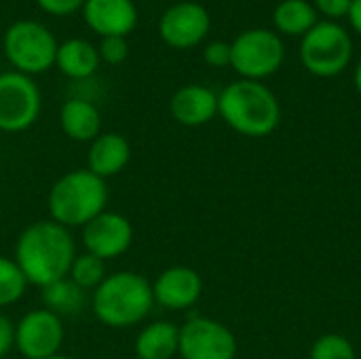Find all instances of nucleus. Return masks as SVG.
I'll use <instances>...</instances> for the list:
<instances>
[{
  "label": "nucleus",
  "mask_w": 361,
  "mask_h": 359,
  "mask_svg": "<svg viewBox=\"0 0 361 359\" xmlns=\"http://www.w3.org/2000/svg\"><path fill=\"white\" fill-rule=\"evenodd\" d=\"M63 320L44 307L30 309L15 324V349L23 359H47L61 353Z\"/></svg>",
  "instance_id": "obj_10"
},
{
  "label": "nucleus",
  "mask_w": 361,
  "mask_h": 359,
  "mask_svg": "<svg viewBox=\"0 0 361 359\" xmlns=\"http://www.w3.org/2000/svg\"><path fill=\"white\" fill-rule=\"evenodd\" d=\"M51 220L63 229H82L108 207V184L89 169L59 176L47 197Z\"/></svg>",
  "instance_id": "obj_4"
},
{
  "label": "nucleus",
  "mask_w": 361,
  "mask_h": 359,
  "mask_svg": "<svg viewBox=\"0 0 361 359\" xmlns=\"http://www.w3.org/2000/svg\"><path fill=\"white\" fill-rule=\"evenodd\" d=\"M15 349V322L0 311V359Z\"/></svg>",
  "instance_id": "obj_28"
},
{
  "label": "nucleus",
  "mask_w": 361,
  "mask_h": 359,
  "mask_svg": "<svg viewBox=\"0 0 361 359\" xmlns=\"http://www.w3.org/2000/svg\"><path fill=\"white\" fill-rule=\"evenodd\" d=\"M106 275H108L106 262L93 254H87V252L76 254V258L70 267V273H68V277L89 294L106 279Z\"/></svg>",
  "instance_id": "obj_23"
},
{
  "label": "nucleus",
  "mask_w": 361,
  "mask_h": 359,
  "mask_svg": "<svg viewBox=\"0 0 361 359\" xmlns=\"http://www.w3.org/2000/svg\"><path fill=\"white\" fill-rule=\"evenodd\" d=\"M76 254V243L68 229L53 220H38L19 233L13 260L27 284L42 290L44 286L68 277Z\"/></svg>",
  "instance_id": "obj_1"
},
{
  "label": "nucleus",
  "mask_w": 361,
  "mask_h": 359,
  "mask_svg": "<svg viewBox=\"0 0 361 359\" xmlns=\"http://www.w3.org/2000/svg\"><path fill=\"white\" fill-rule=\"evenodd\" d=\"M27 288L30 284L13 256H0V311L17 305L25 296Z\"/></svg>",
  "instance_id": "obj_22"
},
{
  "label": "nucleus",
  "mask_w": 361,
  "mask_h": 359,
  "mask_svg": "<svg viewBox=\"0 0 361 359\" xmlns=\"http://www.w3.org/2000/svg\"><path fill=\"white\" fill-rule=\"evenodd\" d=\"M173 121L184 127H201L218 116V93L205 85H184L169 99Z\"/></svg>",
  "instance_id": "obj_15"
},
{
  "label": "nucleus",
  "mask_w": 361,
  "mask_h": 359,
  "mask_svg": "<svg viewBox=\"0 0 361 359\" xmlns=\"http://www.w3.org/2000/svg\"><path fill=\"white\" fill-rule=\"evenodd\" d=\"M131 161V144L125 135L102 131L87 152V169L102 180L118 176Z\"/></svg>",
  "instance_id": "obj_16"
},
{
  "label": "nucleus",
  "mask_w": 361,
  "mask_h": 359,
  "mask_svg": "<svg viewBox=\"0 0 361 359\" xmlns=\"http://www.w3.org/2000/svg\"><path fill=\"white\" fill-rule=\"evenodd\" d=\"M353 83H355V89H357V93L361 95V59H360V63H357V68H355V74H353Z\"/></svg>",
  "instance_id": "obj_31"
},
{
  "label": "nucleus",
  "mask_w": 361,
  "mask_h": 359,
  "mask_svg": "<svg viewBox=\"0 0 361 359\" xmlns=\"http://www.w3.org/2000/svg\"><path fill=\"white\" fill-rule=\"evenodd\" d=\"M309 359H357V351L347 336L330 332L313 343Z\"/></svg>",
  "instance_id": "obj_24"
},
{
  "label": "nucleus",
  "mask_w": 361,
  "mask_h": 359,
  "mask_svg": "<svg viewBox=\"0 0 361 359\" xmlns=\"http://www.w3.org/2000/svg\"><path fill=\"white\" fill-rule=\"evenodd\" d=\"M99 59L110 63V66H118L127 59L129 55V44H127V38H121V36H110V38H102L99 47Z\"/></svg>",
  "instance_id": "obj_25"
},
{
  "label": "nucleus",
  "mask_w": 361,
  "mask_h": 359,
  "mask_svg": "<svg viewBox=\"0 0 361 359\" xmlns=\"http://www.w3.org/2000/svg\"><path fill=\"white\" fill-rule=\"evenodd\" d=\"M36 2L49 15L66 17V15H72L76 11H82V6H85L87 0H36Z\"/></svg>",
  "instance_id": "obj_27"
},
{
  "label": "nucleus",
  "mask_w": 361,
  "mask_h": 359,
  "mask_svg": "<svg viewBox=\"0 0 361 359\" xmlns=\"http://www.w3.org/2000/svg\"><path fill=\"white\" fill-rule=\"evenodd\" d=\"M89 309L106 328H135L146 322L154 309L152 281L135 271L108 273L106 279L91 292Z\"/></svg>",
  "instance_id": "obj_2"
},
{
  "label": "nucleus",
  "mask_w": 361,
  "mask_h": 359,
  "mask_svg": "<svg viewBox=\"0 0 361 359\" xmlns=\"http://www.w3.org/2000/svg\"><path fill=\"white\" fill-rule=\"evenodd\" d=\"M82 17L85 23L102 38H127L137 25V6L133 0H87Z\"/></svg>",
  "instance_id": "obj_14"
},
{
  "label": "nucleus",
  "mask_w": 361,
  "mask_h": 359,
  "mask_svg": "<svg viewBox=\"0 0 361 359\" xmlns=\"http://www.w3.org/2000/svg\"><path fill=\"white\" fill-rule=\"evenodd\" d=\"M218 114L245 138H267L279 127L281 106L264 83L239 78L218 93Z\"/></svg>",
  "instance_id": "obj_3"
},
{
  "label": "nucleus",
  "mask_w": 361,
  "mask_h": 359,
  "mask_svg": "<svg viewBox=\"0 0 361 359\" xmlns=\"http://www.w3.org/2000/svg\"><path fill=\"white\" fill-rule=\"evenodd\" d=\"M47 359H78V358H74V355H66V353H57V355H51V358H47Z\"/></svg>",
  "instance_id": "obj_32"
},
{
  "label": "nucleus",
  "mask_w": 361,
  "mask_h": 359,
  "mask_svg": "<svg viewBox=\"0 0 361 359\" xmlns=\"http://www.w3.org/2000/svg\"><path fill=\"white\" fill-rule=\"evenodd\" d=\"M102 112L89 97L72 95L59 108V127L72 142L91 144L102 133Z\"/></svg>",
  "instance_id": "obj_17"
},
{
  "label": "nucleus",
  "mask_w": 361,
  "mask_h": 359,
  "mask_svg": "<svg viewBox=\"0 0 361 359\" xmlns=\"http://www.w3.org/2000/svg\"><path fill=\"white\" fill-rule=\"evenodd\" d=\"M180 347V326L157 320L146 324L133 343V353L137 359H173Z\"/></svg>",
  "instance_id": "obj_19"
},
{
  "label": "nucleus",
  "mask_w": 361,
  "mask_h": 359,
  "mask_svg": "<svg viewBox=\"0 0 361 359\" xmlns=\"http://www.w3.org/2000/svg\"><path fill=\"white\" fill-rule=\"evenodd\" d=\"M351 4L353 0H315V11L324 13L330 19H341L349 15Z\"/></svg>",
  "instance_id": "obj_29"
},
{
  "label": "nucleus",
  "mask_w": 361,
  "mask_h": 359,
  "mask_svg": "<svg viewBox=\"0 0 361 359\" xmlns=\"http://www.w3.org/2000/svg\"><path fill=\"white\" fill-rule=\"evenodd\" d=\"M99 51L93 42L85 38H68L59 42L55 66L72 80H89L99 68Z\"/></svg>",
  "instance_id": "obj_18"
},
{
  "label": "nucleus",
  "mask_w": 361,
  "mask_h": 359,
  "mask_svg": "<svg viewBox=\"0 0 361 359\" xmlns=\"http://www.w3.org/2000/svg\"><path fill=\"white\" fill-rule=\"evenodd\" d=\"M89 292L78 288L70 277H61L40 290V300L42 307L49 309L51 313L63 317H74L85 311L89 305Z\"/></svg>",
  "instance_id": "obj_20"
},
{
  "label": "nucleus",
  "mask_w": 361,
  "mask_h": 359,
  "mask_svg": "<svg viewBox=\"0 0 361 359\" xmlns=\"http://www.w3.org/2000/svg\"><path fill=\"white\" fill-rule=\"evenodd\" d=\"M42 108V95L32 76L8 70L0 72V131L21 133L30 129Z\"/></svg>",
  "instance_id": "obj_8"
},
{
  "label": "nucleus",
  "mask_w": 361,
  "mask_h": 359,
  "mask_svg": "<svg viewBox=\"0 0 361 359\" xmlns=\"http://www.w3.org/2000/svg\"><path fill=\"white\" fill-rule=\"evenodd\" d=\"M349 21H351V28L361 34V0H353V4H351V11H349Z\"/></svg>",
  "instance_id": "obj_30"
},
{
  "label": "nucleus",
  "mask_w": 361,
  "mask_h": 359,
  "mask_svg": "<svg viewBox=\"0 0 361 359\" xmlns=\"http://www.w3.org/2000/svg\"><path fill=\"white\" fill-rule=\"evenodd\" d=\"M237 351V336L218 320L192 315L180 326L178 355L182 359H235Z\"/></svg>",
  "instance_id": "obj_9"
},
{
  "label": "nucleus",
  "mask_w": 361,
  "mask_h": 359,
  "mask_svg": "<svg viewBox=\"0 0 361 359\" xmlns=\"http://www.w3.org/2000/svg\"><path fill=\"white\" fill-rule=\"evenodd\" d=\"M133 235V224L127 216L106 209L82 226L80 241L87 254H93L99 260L108 262L129 252Z\"/></svg>",
  "instance_id": "obj_11"
},
{
  "label": "nucleus",
  "mask_w": 361,
  "mask_h": 359,
  "mask_svg": "<svg viewBox=\"0 0 361 359\" xmlns=\"http://www.w3.org/2000/svg\"><path fill=\"white\" fill-rule=\"evenodd\" d=\"M203 296V279L201 275L184 264L169 267L157 275L152 281V298L154 307L165 311H188Z\"/></svg>",
  "instance_id": "obj_13"
},
{
  "label": "nucleus",
  "mask_w": 361,
  "mask_h": 359,
  "mask_svg": "<svg viewBox=\"0 0 361 359\" xmlns=\"http://www.w3.org/2000/svg\"><path fill=\"white\" fill-rule=\"evenodd\" d=\"M203 59L212 68H226L231 66V42L212 40L203 49Z\"/></svg>",
  "instance_id": "obj_26"
},
{
  "label": "nucleus",
  "mask_w": 361,
  "mask_h": 359,
  "mask_svg": "<svg viewBox=\"0 0 361 359\" xmlns=\"http://www.w3.org/2000/svg\"><path fill=\"white\" fill-rule=\"evenodd\" d=\"M273 23L281 34L305 36L317 23V11L309 0H283L273 11Z\"/></svg>",
  "instance_id": "obj_21"
},
{
  "label": "nucleus",
  "mask_w": 361,
  "mask_h": 359,
  "mask_svg": "<svg viewBox=\"0 0 361 359\" xmlns=\"http://www.w3.org/2000/svg\"><path fill=\"white\" fill-rule=\"evenodd\" d=\"M212 28V17L207 8L199 2L184 0L176 2L161 15L159 34L171 49H192L201 44Z\"/></svg>",
  "instance_id": "obj_12"
},
{
  "label": "nucleus",
  "mask_w": 361,
  "mask_h": 359,
  "mask_svg": "<svg viewBox=\"0 0 361 359\" xmlns=\"http://www.w3.org/2000/svg\"><path fill=\"white\" fill-rule=\"evenodd\" d=\"M351 57L353 40L349 32L336 21H317L315 28L302 36L300 59L313 76H338L349 66Z\"/></svg>",
  "instance_id": "obj_6"
},
{
  "label": "nucleus",
  "mask_w": 361,
  "mask_h": 359,
  "mask_svg": "<svg viewBox=\"0 0 361 359\" xmlns=\"http://www.w3.org/2000/svg\"><path fill=\"white\" fill-rule=\"evenodd\" d=\"M59 42L47 25L34 19H21L6 28L2 49L15 72L36 76L55 66Z\"/></svg>",
  "instance_id": "obj_5"
},
{
  "label": "nucleus",
  "mask_w": 361,
  "mask_h": 359,
  "mask_svg": "<svg viewBox=\"0 0 361 359\" xmlns=\"http://www.w3.org/2000/svg\"><path fill=\"white\" fill-rule=\"evenodd\" d=\"M286 59V47L277 32L252 28L231 42V68L245 80L273 76Z\"/></svg>",
  "instance_id": "obj_7"
}]
</instances>
